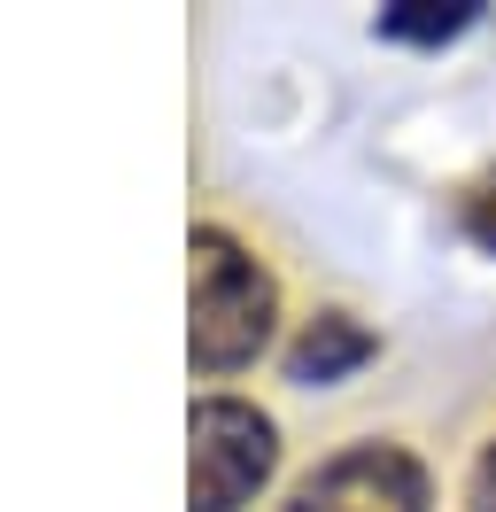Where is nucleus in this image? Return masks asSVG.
<instances>
[{
  "label": "nucleus",
  "instance_id": "nucleus-1",
  "mask_svg": "<svg viewBox=\"0 0 496 512\" xmlns=\"http://www.w3.org/2000/svg\"><path fill=\"white\" fill-rule=\"evenodd\" d=\"M186 256H194V365L256 357L264 334H272V280H264V264L233 233H217V225H202Z\"/></svg>",
  "mask_w": 496,
  "mask_h": 512
},
{
  "label": "nucleus",
  "instance_id": "nucleus-2",
  "mask_svg": "<svg viewBox=\"0 0 496 512\" xmlns=\"http://www.w3.org/2000/svg\"><path fill=\"white\" fill-rule=\"evenodd\" d=\"M194 466H186V505L194 512H233L248 505L264 474H272V419L241 404V396H210V404H194Z\"/></svg>",
  "mask_w": 496,
  "mask_h": 512
},
{
  "label": "nucleus",
  "instance_id": "nucleus-3",
  "mask_svg": "<svg viewBox=\"0 0 496 512\" xmlns=\"http://www.w3.org/2000/svg\"><path fill=\"white\" fill-rule=\"evenodd\" d=\"M287 512H427V474L396 443H357L341 458H326L287 497Z\"/></svg>",
  "mask_w": 496,
  "mask_h": 512
},
{
  "label": "nucleus",
  "instance_id": "nucleus-4",
  "mask_svg": "<svg viewBox=\"0 0 496 512\" xmlns=\"http://www.w3.org/2000/svg\"><path fill=\"white\" fill-rule=\"evenodd\" d=\"M365 350H372V342L349 319H318L303 342H295V381H334L341 365H357Z\"/></svg>",
  "mask_w": 496,
  "mask_h": 512
},
{
  "label": "nucleus",
  "instance_id": "nucleus-5",
  "mask_svg": "<svg viewBox=\"0 0 496 512\" xmlns=\"http://www.w3.org/2000/svg\"><path fill=\"white\" fill-rule=\"evenodd\" d=\"M473 24V8L465 0H403V8H388L380 16V32L388 39H450Z\"/></svg>",
  "mask_w": 496,
  "mask_h": 512
},
{
  "label": "nucleus",
  "instance_id": "nucleus-6",
  "mask_svg": "<svg viewBox=\"0 0 496 512\" xmlns=\"http://www.w3.org/2000/svg\"><path fill=\"white\" fill-rule=\"evenodd\" d=\"M465 225H473V241H489V249H496V179L465 194Z\"/></svg>",
  "mask_w": 496,
  "mask_h": 512
},
{
  "label": "nucleus",
  "instance_id": "nucleus-7",
  "mask_svg": "<svg viewBox=\"0 0 496 512\" xmlns=\"http://www.w3.org/2000/svg\"><path fill=\"white\" fill-rule=\"evenodd\" d=\"M473 512H496V443L481 450V466H473Z\"/></svg>",
  "mask_w": 496,
  "mask_h": 512
}]
</instances>
